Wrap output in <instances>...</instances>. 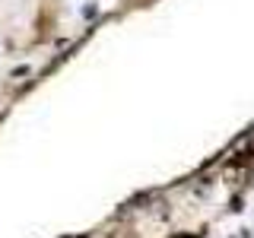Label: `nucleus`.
I'll return each instance as SVG.
<instances>
[]
</instances>
